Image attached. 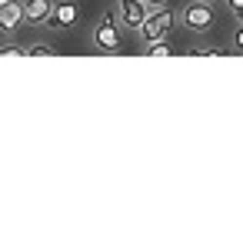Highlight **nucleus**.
Listing matches in <instances>:
<instances>
[{"label":"nucleus","instance_id":"nucleus-1","mask_svg":"<svg viewBox=\"0 0 243 250\" xmlns=\"http://www.w3.org/2000/svg\"><path fill=\"white\" fill-rule=\"evenodd\" d=\"M177 23L183 30H190V34H206L217 23V3H210V0H190V3H183L177 10Z\"/></svg>","mask_w":243,"mask_h":250},{"label":"nucleus","instance_id":"nucleus-2","mask_svg":"<svg viewBox=\"0 0 243 250\" xmlns=\"http://www.w3.org/2000/svg\"><path fill=\"white\" fill-rule=\"evenodd\" d=\"M173 27H177V10L170 3H163V7H150L137 34L143 43H150V40H167L173 34Z\"/></svg>","mask_w":243,"mask_h":250},{"label":"nucleus","instance_id":"nucleus-3","mask_svg":"<svg viewBox=\"0 0 243 250\" xmlns=\"http://www.w3.org/2000/svg\"><path fill=\"white\" fill-rule=\"evenodd\" d=\"M94 47L100 54H120L123 50V27H120V20L113 17V14H103V17L94 23Z\"/></svg>","mask_w":243,"mask_h":250},{"label":"nucleus","instance_id":"nucleus-4","mask_svg":"<svg viewBox=\"0 0 243 250\" xmlns=\"http://www.w3.org/2000/svg\"><path fill=\"white\" fill-rule=\"evenodd\" d=\"M77 23H80V3L77 0H54L50 17H47L43 27H50L57 34H67V30H74Z\"/></svg>","mask_w":243,"mask_h":250},{"label":"nucleus","instance_id":"nucleus-5","mask_svg":"<svg viewBox=\"0 0 243 250\" xmlns=\"http://www.w3.org/2000/svg\"><path fill=\"white\" fill-rule=\"evenodd\" d=\"M147 10L150 7L143 0H113V17L120 20V27H127V30H140Z\"/></svg>","mask_w":243,"mask_h":250},{"label":"nucleus","instance_id":"nucleus-6","mask_svg":"<svg viewBox=\"0 0 243 250\" xmlns=\"http://www.w3.org/2000/svg\"><path fill=\"white\" fill-rule=\"evenodd\" d=\"M23 23V0H3L0 3V34H14Z\"/></svg>","mask_w":243,"mask_h":250},{"label":"nucleus","instance_id":"nucleus-7","mask_svg":"<svg viewBox=\"0 0 243 250\" xmlns=\"http://www.w3.org/2000/svg\"><path fill=\"white\" fill-rule=\"evenodd\" d=\"M50 7H54V0H23V20L30 27H43L50 17Z\"/></svg>","mask_w":243,"mask_h":250},{"label":"nucleus","instance_id":"nucleus-8","mask_svg":"<svg viewBox=\"0 0 243 250\" xmlns=\"http://www.w3.org/2000/svg\"><path fill=\"white\" fill-rule=\"evenodd\" d=\"M143 54L147 57H170L173 47H170V40H150L147 47H143Z\"/></svg>","mask_w":243,"mask_h":250},{"label":"nucleus","instance_id":"nucleus-9","mask_svg":"<svg viewBox=\"0 0 243 250\" xmlns=\"http://www.w3.org/2000/svg\"><path fill=\"white\" fill-rule=\"evenodd\" d=\"M0 57H27V47H20L14 40H3L0 43Z\"/></svg>","mask_w":243,"mask_h":250},{"label":"nucleus","instance_id":"nucleus-10","mask_svg":"<svg viewBox=\"0 0 243 250\" xmlns=\"http://www.w3.org/2000/svg\"><path fill=\"white\" fill-rule=\"evenodd\" d=\"M54 54V47L50 43H43V40H37V43H30L27 47V57H50Z\"/></svg>","mask_w":243,"mask_h":250},{"label":"nucleus","instance_id":"nucleus-11","mask_svg":"<svg viewBox=\"0 0 243 250\" xmlns=\"http://www.w3.org/2000/svg\"><path fill=\"white\" fill-rule=\"evenodd\" d=\"M223 3H226V10L233 14V20L243 23V0H223Z\"/></svg>","mask_w":243,"mask_h":250},{"label":"nucleus","instance_id":"nucleus-12","mask_svg":"<svg viewBox=\"0 0 243 250\" xmlns=\"http://www.w3.org/2000/svg\"><path fill=\"white\" fill-rule=\"evenodd\" d=\"M230 43H233V50H237V54H243V23L233 30V40H230Z\"/></svg>","mask_w":243,"mask_h":250},{"label":"nucleus","instance_id":"nucleus-13","mask_svg":"<svg viewBox=\"0 0 243 250\" xmlns=\"http://www.w3.org/2000/svg\"><path fill=\"white\" fill-rule=\"evenodd\" d=\"M147 7H163V3H170V0H143Z\"/></svg>","mask_w":243,"mask_h":250},{"label":"nucleus","instance_id":"nucleus-14","mask_svg":"<svg viewBox=\"0 0 243 250\" xmlns=\"http://www.w3.org/2000/svg\"><path fill=\"white\" fill-rule=\"evenodd\" d=\"M210 3H217V0H210Z\"/></svg>","mask_w":243,"mask_h":250},{"label":"nucleus","instance_id":"nucleus-15","mask_svg":"<svg viewBox=\"0 0 243 250\" xmlns=\"http://www.w3.org/2000/svg\"><path fill=\"white\" fill-rule=\"evenodd\" d=\"M0 3H3V0H0Z\"/></svg>","mask_w":243,"mask_h":250}]
</instances>
